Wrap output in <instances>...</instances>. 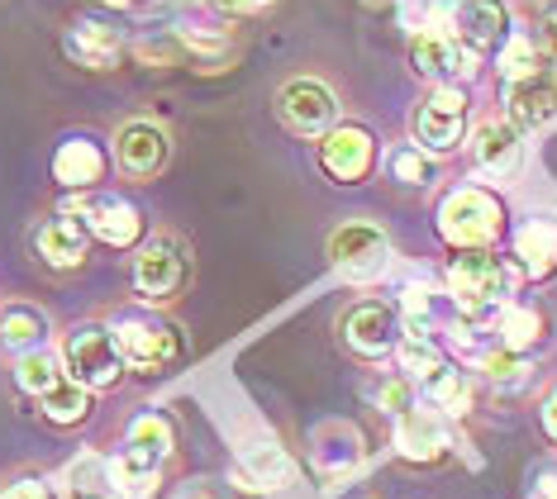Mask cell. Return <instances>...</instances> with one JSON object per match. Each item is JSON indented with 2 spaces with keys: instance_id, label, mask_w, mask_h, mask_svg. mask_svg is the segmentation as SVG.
<instances>
[{
  "instance_id": "obj_1",
  "label": "cell",
  "mask_w": 557,
  "mask_h": 499,
  "mask_svg": "<svg viewBox=\"0 0 557 499\" xmlns=\"http://www.w3.org/2000/svg\"><path fill=\"white\" fill-rule=\"evenodd\" d=\"M110 338L124 357V371H144V376H158L168 371L176 357H182V333H176L168 319L144 314V310H120L110 319Z\"/></svg>"
},
{
  "instance_id": "obj_2",
  "label": "cell",
  "mask_w": 557,
  "mask_h": 499,
  "mask_svg": "<svg viewBox=\"0 0 557 499\" xmlns=\"http://www.w3.org/2000/svg\"><path fill=\"white\" fill-rule=\"evenodd\" d=\"M515 280H524L515 262L491 258V248H472L458 252L448 266V300L458 310H496L515 290Z\"/></svg>"
},
{
  "instance_id": "obj_3",
  "label": "cell",
  "mask_w": 557,
  "mask_h": 499,
  "mask_svg": "<svg viewBox=\"0 0 557 499\" xmlns=\"http://www.w3.org/2000/svg\"><path fill=\"white\" fill-rule=\"evenodd\" d=\"M505 228V210L491 190L481 186H458L448 200L438 204V234L453 242V248L472 252V248H491Z\"/></svg>"
},
{
  "instance_id": "obj_4",
  "label": "cell",
  "mask_w": 557,
  "mask_h": 499,
  "mask_svg": "<svg viewBox=\"0 0 557 499\" xmlns=\"http://www.w3.org/2000/svg\"><path fill=\"white\" fill-rule=\"evenodd\" d=\"M62 371H67V381H77V386H86V390L120 386L124 357L115 348V338H110V328L106 324L72 328L67 342H62Z\"/></svg>"
},
{
  "instance_id": "obj_5",
  "label": "cell",
  "mask_w": 557,
  "mask_h": 499,
  "mask_svg": "<svg viewBox=\"0 0 557 499\" xmlns=\"http://www.w3.org/2000/svg\"><path fill=\"white\" fill-rule=\"evenodd\" d=\"M467 138V91L462 86H434L429 100L414 110V144L429 158H448Z\"/></svg>"
},
{
  "instance_id": "obj_6",
  "label": "cell",
  "mask_w": 557,
  "mask_h": 499,
  "mask_svg": "<svg viewBox=\"0 0 557 499\" xmlns=\"http://www.w3.org/2000/svg\"><path fill=\"white\" fill-rule=\"evenodd\" d=\"M276 120L300 138H324L329 129H338V96L314 76H296L276 91Z\"/></svg>"
},
{
  "instance_id": "obj_7",
  "label": "cell",
  "mask_w": 557,
  "mask_h": 499,
  "mask_svg": "<svg viewBox=\"0 0 557 499\" xmlns=\"http://www.w3.org/2000/svg\"><path fill=\"white\" fill-rule=\"evenodd\" d=\"M329 266H334L344 280L362 286V280H376L391 266V238L376 224H344L329 238Z\"/></svg>"
},
{
  "instance_id": "obj_8",
  "label": "cell",
  "mask_w": 557,
  "mask_h": 499,
  "mask_svg": "<svg viewBox=\"0 0 557 499\" xmlns=\"http://www.w3.org/2000/svg\"><path fill=\"white\" fill-rule=\"evenodd\" d=\"M182 280H186V252H182V242H176L172 234H158V238H148L144 248H138V258H134V290L144 300H172L176 290H182Z\"/></svg>"
},
{
  "instance_id": "obj_9",
  "label": "cell",
  "mask_w": 557,
  "mask_h": 499,
  "mask_svg": "<svg viewBox=\"0 0 557 499\" xmlns=\"http://www.w3.org/2000/svg\"><path fill=\"white\" fill-rule=\"evenodd\" d=\"M62 210L82 214V224L91 228V238H100L106 248H134V242L144 238V214H138V204H129L124 196H110V190L72 200V204H62Z\"/></svg>"
},
{
  "instance_id": "obj_10",
  "label": "cell",
  "mask_w": 557,
  "mask_h": 499,
  "mask_svg": "<svg viewBox=\"0 0 557 499\" xmlns=\"http://www.w3.org/2000/svg\"><path fill=\"white\" fill-rule=\"evenodd\" d=\"M376 162V138L362 124H338L320 138V166L329 172V182L338 186H358Z\"/></svg>"
},
{
  "instance_id": "obj_11",
  "label": "cell",
  "mask_w": 557,
  "mask_h": 499,
  "mask_svg": "<svg viewBox=\"0 0 557 499\" xmlns=\"http://www.w3.org/2000/svg\"><path fill=\"white\" fill-rule=\"evenodd\" d=\"M410 62H414V72H420L424 82L458 86V82H467V76L476 72L481 58L467 53L453 34H414L410 38Z\"/></svg>"
},
{
  "instance_id": "obj_12",
  "label": "cell",
  "mask_w": 557,
  "mask_h": 499,
  "mask_svg": "<svg viewBox=\"0 0 557 499\" xmlns=\"http://www.w3.org/2000/svg\"><path fill=\"white\" fill-rule=\"evenodd\" d=\"M505 114L519 134H539L557 124V67H543L524 82L505 86Z\"/></svg>"
},
{
  "instance_id": "obj_13",
  "label": "cell",
  "mask_w": 557,
  "mask_h": 499,
  "mask_svg": "<svg viewBox=\"0 0 557 499\" xmlns=\"http://www.w3.org/2000/svg\"><path fill=\"white\" fill-rule=\"evenodd\" d=\"M168 158H172V144H168V134H162V124H153V120H129L115 134V162L134 182L158 176L162 166H168Z\"/></svg>"
},
{
  "instance_id": "obj_14",
  "label": "cell",
  "mask_w": 557,
  "mask_h": 499,
  "mask_svg": "<svg viewBox=\"0 0 557 499\" xmlns=\"http://www.w3.org/2000/svg\"><path fill=\"white\" fill-rule=\"evenodd\" d=\"M396 338H400V324H396V310H391L386 300H362L344 314V342L358 357H367V362L386 357L396 348Z\"/></svg>"
},
{
  "instance_id": "obj_15",
  "label": "cell",
  "mask_w": 557,
  "mask_h": 499,
  "mask_svg": "<svg viewBox=\"0 0 557 499\" xmlns=\"http://www.w3.org/2000/svg\"><path fill=\"white\" fill-rule=\"evenodd\" d=\"M448 419L438 414V409H420L410 404L405 414H396V452L405 457V462L414 466H429L438 462L443 452H448Z\"/></svg>"
},
{
  "instance_id": "obj_16",
  "label": "cell",
  "mask_w": 557,
  "mask_h": 499,
  "mask_svg": "<svg viewBox=\"0 0 557 499\" xmlns=\"http://www.w3.org/2000/svg\"><path fill=\"white\" fill-rule=\"evenodd\" d=\"M62 53L86 72H110V67H120V58H124V34L106 20H77L62 34Z\"/></svg>"
},
{
  "instance_id": "obj_17",
  "label": "cell",
  "mask_w": 557,
  "mask_h": 499,
  "mask_svg": "<svg viewBox=\"0 0 557 499\" xmlns=\"http://www.w3.org/2000/svg\"><path fill=\"white\" fill-rule=\"evenodd\" d=\"M448 34L467 53H491L496 43H505V5L500 0H458L448 10Z\"/></svg>"
},
{
  "instance_id": "obj_18",
  "label": "cell",
  "mask_w": 557,
  "mask_h": 499,
  "mask_svg": "<svg viewBox=\"0 0 557 499\" xmlns=\"http://www.w3.org/2000/svg\"><path fill=\"white\" fill-rule=\"evenodd\" d=\"M53 182L62 190H96L106 182V148H100L91 134L62 138L53 152Z\"/></svg>"
},
{
  "instance_id": "obj_19",
  "label": "cell",
  "mask_w": 557,
  "mask_h": 499,
  "mask_svg": "<svg viewBox=\"0 0 557 499\" xmlns=\"http://www.w3.org/2000/svg\"><path fill=\"white\" fill-rule=\"evenodd\" d=\"M34 248H39V258L48 266H82L86 262V248H91V228L82 224V214L58 210L53 220L39 224V234H34Z\"/></svg>"
},
{
  "instance_id": "obj_20",
  "label": "cell",
  "mask_w": 557,
  "mask_h": 499,
  "mask_svg": "<svg viewBox=\"0 0 557 499\" xmlns=\"http://www.w3.org/2000/svg\"><path fill=\"white\" fill-rule=\"evenodd\" d=\"M515 266L519 276L529 280H543L557 272V220H548V214H534V220L519 224L515 234Z\"/></svg>"
},
{
  "instance_id": "obj_21",
  "label": "cell",
  "mask_w": 557,
  "mask_h": 499,
  "mask_svg": "<svg viewBox=\"0 0 557 499\" xmlns=\"http://www.w3.org/2000/svg\"><path fill=\"white\" fill-rule=\"evenodd\" d=\"M310 452H314V471L324 481H344L362 462V433L352 424H324V428H314Z\"/></svg>"
},
{
  "instance_id": "obj_22",
  "label": "cell",
  "mask_w": 557,
  "mask_h": 499,
  "mask_svg": "<svg viewBox=\"0 0 557 499\" xmlns=\"http://www.w3.org/2000/svg\"><path fill=\"white\" fill-rule=\"evenodd\" d=\"M519 158H524V144H519V129H515L510 120H486L472 134V162H476V172L505 176V172H515V166H519Z\"/></svg>"
},
{
  "instance_id": "obj_23",
  "label": "cell",
  "mask_w": 557,
  "mask_h": 499,
  "mask_svg": "<svg viewBox=\"0 0 557 499\" xmlns=\"http://www.w3.org/2000/svg\"><path fill=\"white\" fill-rule=\"evenodd\" d=\"M496 338L500 348L510 352H534L543 338H548V314L539 310V304H524V300H505L500 304V319H496Z\"/></svg>"
},
{
  "instance_id": "obj_24",
  "label": "cell",
  "mask_w": 557,
  "mask_h": 499,
  "mask_svg": "<svg viewBox=\"0 0 557 499\" xmlns=\"http://www.w3.org/2000/svg\"><path fill=\"white\" fill-rule=\"evenodd\" d=\"M110 476H115L120 499H153L158 481H162V462L134 452V447H120V452L110 457Z\"/></svg>"
},
{
  "instance_id": "obj_25",
  "label": "cell",
  "mask_w": 557,
  "mask_h": 499,
  "mask_svg": "<svg viewBox=\"0 0 557 499\" xmlns=\"http://www.w3.org/2000/svg\"><path fill=\"white\" fill-rule=\"evenodd\" d=\"M44 338H48V314L39 304H5L0 310V342L15 357L44 348Z\"/></svg>"
},
{
  "instance_id": "obj_26",
  "label": "cell",
  "mask_w": 557,
  "mask_h": 499,
  "mask_svg": "<svg viewBox=\"0 0 557 499\" xmlns=\"http://www.w3.org/2000/svg\"><path fill=\"white\" fill-rule=\"evenodd\" d=\"M420 390L443 419H462L467 409H472V381H467L458 366H448V362H443L438 371H429V376L420 381Z\"/></svg>"
},
{
  "instance_id": "obj_27",
  "label": "cell",
  "mask_w": 557,
  "mask_h": 499,
  "mask_svg": "<svg viewBox=\"0 0 557 499\" xmlns=\"http://www.w3.org/2000/svg\"><path fill=\"white\" fill-rule=\"evenodd\" d=\"M62 485H67V499H120L115 476H110V457H100V452H82L67 466Z\"/></svg>"
},
{
  "instance_id": "obj_28",
  "label": "cell",
  "mask_w": 557,
  "mask_h": 499,
  "mask_svg": "<svg viewBox=\"0 0 557 499\" xmlns=\"http://www.w3.org/2000/svg\"><path fill=\"white\" fill-rule=\"evenodd\" d=\"M124 447H134V452L153 457V462H168L172 447H176V428L168 414H158V409H144V414L129 419V428H124Z\"/></svg>"
},
{
  "instance_id": "obj_29",
  "label": "cell",
  "mask_w": 557,
  "mask_h": 499,
  "mask_svg": "<svg viewBox=\"0 0 557 499\" xmlns=\"http://www.w3.org/2000/svg\"><path fill=\"white\" fill-rule=\"evenodd\" d=\"M238 476L248 481V490H276V485L290 476V457L276 442L244 447V457H238Z\"/></svg>"
},
{
  "instance_id": "obj_30",
  "label": "cell",
  "mask_w": 557,
  "mask_h": 499,
  "mask_svg": "<svg viewBox=\"0 0 557 499\" xmlns=\"http://www.w3.org/2000/svg\"><path fill=\"white\" fill-rule=\"evenodd\" d=\"M39 404H44V419H48V424H58V428H77V424H86V414H91V390L62 376L53 390L39 395Z\"/></svg>"
},
{
  "instance_id": "obj_31",
  "label": "cell",
  "mask_w": 557,
  "mask_h": 499,
  "mask_svg": "<svg viewBox=\"0 0 557 499\" xmlns=\"http://www.w3.org/2000/svg\"><path fill=\"white\" fill-rule=\"evenodd\" d=\"M543 67H548V58H543V48L534 43V38L529 34H505L500 58H496L500 86H515V82H524V76H534Z\"/></svg>"
},
{
  "instance_id": "obj_32",
  "label": "cell",
  "mask_w": 557,
  "mask_h": 499,
  "mask_svg": "<svg viewBox=\"0 0 557 499\" xmlns=\"http://www.w3.org/2000/svg\"><path fill=\"white\" fill-rule=\"evenodd\" d=\"M62 376H67V371H62V357H58V352H48V348L24 352V357H20V366H15V386H20L24 395H48Z\"/></svg>"
},
{
  "instance_id": "obj_33",
  "label": "cell",
  "mask_w": 557,
  "mask_h": 499,
  "mask_svg": "<svg viewBox=\"0 0 557 499\" xmlns=\"http://www.w3.org/2000/svg\"><path fill=\"white\" fill-rule=\"evenodd\" d=\"M476 371L491 381V386H500V390H524L529 376H534V366H529L519 352H510V348H491L476 362Z\"/></svg>"
},
{
  "instance_id": "obj_34",
  "label": "cell",
  "mask_w": 557,
  "mask_h": 499,
  "mask_svg": "<svg viewBox=\"0 0 557 499\" xmlns=\"http://www.w3.org/2000/svg\"><path fill=\"white\" fill-rule=\"evenodd\" d=\"M396 366L405 371V376H414V381H424L429 371H438L443 366V348L434 338H420V333H405V338H396Z\"/></svg>"
},
{
  "instance_id": "obj_35",
  "label": "cell",
  "mask_w": 557,
  "mask_h": 499,
  "mask_svg": "<svg viewBox=\"0 0 557 499\" xmlns=\"http://www.w3.org/2000/svg\"><path fill=\"white\" fill-rule=\"evenodd\" d=\"M386 166H391V182H396V186H424V182H434V158L420 152L414 144H400L386 158Z\"/></svg>"
},
{
  "instance_id": "obj_36",
  "label": "cell",
  "mask_w": 557,
  "mask_h": 499,
  "mask_svg": "<svg viewBox=\"0 0 557 499\" xmlns=\"http://www.w3.org/2000/svg\"><path fill=\"white\" fill-rule=\"evenodd\" d=\"M524 499H557V462H539L534 471H529Z\"/></svg>"
},
{
  "instance_id": "obj_37",
  "label": "cell",
  "mask_w": 557,
  "mask_h": 499,
  "mask_svg": "<svg viewBox=\"0 0 557 499\" xmlns=\"http://www.w3.org/2000/svg\"><path fill=\"white\" fill-rule=\"evenodd\" d=\"M0 499H53V490H48L44 481H34V476H29V481H15Z\"/></svg>"
},
{
  "instance_id": "obj_38",
  "label": "cell",
  "mask_w": 557,
  "mask_h": 499,
  "mask_svg": "<svg viewBox=\"0 0 557 499\" xmlns=\"http://www.w3.org/2000/svg\"><path fill=\"white\" fill-rule=\"evenodd\" d=\"M382 404H386V414H405V409H410V386H405V381H391L382 390Z\"/></svg>"
},
{
  "instance_id": "obj_39",
  "label": "cell",
  "mask_w": 557,
  "mask_h": 499,
  "mask_svg": "<svg viewBox=\"0 0 557 499\" xmlns=\"http://www.w3.org/2000/svg\"><path fill=\"white\" fill-rule=\"evenodd\" d=\"M539 424H543V433H548V442H557V390L543 400V409H539Z\"/></svg>"
},
{
  "instance_id": "obj_40",
  "label": "cell",
  "mask_w": 557,
  "mask_h": 499,
  "mask_svg": "<svg viewBox=\"0 0 557 499\" xmlns=\"http://www.w3.org/2000/svg\"><path fill=\"white\" fill-rule=\"evenodd\" d=\"M220 10H230V15H252V10H262V5H272V0H214Z\"/></svg>"
},
{
  "instance_id": "obj_41",
  "label": "cell",
  "mask_w": 557,
  "mask_h": 499,
  "mask_svg": "<svg viewBox=\"0 0 557 499\" xmlns=\"http://www.w3.org/2000/svg\"><path fill=\"white\" fill-rule=\"evenodd\" d=\"M176 499H214V485L210 481H186L182 490H176Z\"/></svg>"
},
{
  "instance_id": "obj_42",
  "label": "cell",
  "mask_w": 557,
  "mask_h": 499,
  "mask_svg": "<svg viewBox=\"0 0 557 499\" xmlns=\"http://www.w3.org/2000/svg\"><path fill=\"white\" fill-rule=\"evenodd\" d=\"M543 38H548V48H557V0L543 10Z\"/></svg>"
},
{
  "instance_id": "obj_43",
  "label": "cell",
  "mask_w": 557,
  "mask_h": 499,
  "mask_svg": "<svg viewBox=\"0 0 557 499\" xmlns=\"http://www.w3.org/2000/svg\"><path fill=\"white\" fill-rule=\"evenodd\" d=\"M100 5H115V10H124V5H129V0H100Z\"/></svg>"
},
{
  "instance_id": "obj_44",
  "label": "cell",
  "mask_w": 557,
  "mask_h": 499,
  "mask_svg": "<svg viewBox=\"0 0 557 499\" xmlns=\"http://www.w3.org/2000/svg\"><path fill=\"white\" fill-rule=\"evenodd\" d=\"M372 5H382V0H372Z\"/></svg>"
}]
</instances>
